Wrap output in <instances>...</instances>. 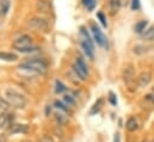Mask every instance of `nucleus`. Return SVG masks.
I'll return each instance as SVG.
<instances>
[{"mask_svg": "<svg viewBox=\"0 0 154 142\" xmlns=\"http://www.w3.org/2000/svg\"><path fill=\"white\" fill-rule=\"evenodd\" d=\"M54 105L57 107V109H60V110H62V111H66V112H68V109L67 106L65 105V104H62L61 102H59V100H55V103H54Z\"/></svg>", "mask_w": 154, "mask_h": 142, "instance_id": "26", "label": "nucleus"}, {"mask_svg": "<svg viewBox=\"0 0 154 142\" xmlns=\"http://www.w3.org/2000/svg\"><path fill=\"white\" fill-rule=\"evenodd\" d=\"M18 57L16 54L13 53H5V51H0V60H5V61H16Z\"/></svg>", "mask_w": 154, "mask_h": 142, "instance_id": "13", "label": "nucleus"}, {"mask_svg": "<svg viewBox=\"0 0 154 142\" xmlns=\"http://www.w3.org/2000/svg\"><path fill=\"white\" fill-rule=\"evenodd\" d=\"M10 104H8V102L6 100V98H2V97H0V109L2 110V111H7L8 109H10Z\"/></svg>", "mask_w": 154, "mask_h": 142, "instance_id": "22", "label": "nucleus"}, {"mask_svg": "<svg viewBox=\"0 0 154 142\" xmlns=\"http://www.w3.org/2000/svg\"><path fill=\"white\" fill-rule=\"evenodd\" d=\"M66 91V86L61 82V81H59V80H56L55 81V92L56 93H62V92H65Z\"/></svg>", "mask_w": 154, "mask_h": 142, "instance_id": "19", "label": "nucleus"}, {"mask_svg": "<svg viewBox=\"0 0 154 142\" xmlns=\"http://www.w3.org/2000/svg\"><path fill=\"white\" fill-rule=\"evenodd\" d=\"M19 68H25L26 71L35 72V73H38V74H45L47 69H48V66L41 59H30L26 62L22 63L19 66Z\"/></svg>", "mask_w": 154, "mask_h": 142, "instance_id": "2", "label": "nucleus"}, {"mask_svg": "<svg viewBox=\"0 0 154 142\" xmlns=\"http://www.w3.org/2000/svg\"><path fill=\"white\" fill-rule=\"evenodd\" d=\"M142 38L143 39H147V41L154 39V25H152L148 30H146V31L142 32Z\"/></svg>", "mask_w": 154, "mask_h": 142, "instance_id": "15", "label": "nucleus"}, {"mask_svg": "<svg viewBox=\"0 0 154 142\" xmlns=\"http://www.w3.org/2000/svg\"><path fill=\"white\" fill-rule=\"evenodd\" d=\"M8 131L11 134H18V133L25 134L28 131V125H25V124H13V125H11Z\"/></svg>", "mask_w": 154, "mask_h": 142, "instance_id": "9", "label": "nucleus"}, {"mask_svg": "<svg viewBox=\"0 0 154 142\" xmlns=\"http://www.w3.org/2000/svg\"><path fill=\"white\" fill-rule=\"evenodd\" d=\"M151 81H152V74L149 72H142L137 78V82L140 87H146Z\"/></svg>", "mask_w": 154, "mask_h": 142, "instance_id": "7", "label": "nucleus"}, {"mask_svg": "<svg viewBox=\"0 0 154 142\" xmlns=\"http://www.w3.org/2000/svg\"><path fill=\"white\" fill-rule=\"evenodd\" d=\"M81 47H82V49L85 50V54H86L90 59H93V49H94V48L91 47L90 44H87V43L84 42V41L81 42Z\"/></svg>", "mask_w": 154, "mask_h": 142, "instance_id": "14", "label": "nucleus"}, {"mask_svg": "<svg viewBox=\"0 0 154 142\" xmlns=\"http://www.w3.org/2000/svg\"><path fill=\"white\" fill-rule=\"evenodd\" d=\"M114 142H121V139H119V134L117 133L115 134V137H114Z\"/></svg>", "mask_w": 154, "mask_h": 142, "instance_id": "29", "label": "nucleus"}, {"mask_svg": "<svg viewBox=\"0 0 154 142\" xmlns=\"http://www.w3.org/2000/svg\"><path fill=\"white\" fill-rule=\"evenodd\" d=\"M152 94L154 96V86H153V88H152Z\"/></svg>", "mask_w": 154, "mask_h": 142, "instance_id": "32", "label": "nucleus"}, {"mask_svg": "<svg viewBox=\"0 0 154 142\" xmlns=\"http://www.w3.org/2000/svg\"><path fill=\"white\" fill-rule=\"evenodd\" d=\"M63 100H65L68 105H75V99H74L73 97H71V96H65V97H63Z\"/></svg>", "mask_w": 154, "mask_h": 142, "instance_id": "24", "label": "nucleus"}, {"mask_svg": "<svg viewBox=\"0 0 154 142\" xmlns=\"http://www.w3.org/2000/svg\"><path fill=\"white\" fill-rule=\"evenodd\" d=\"M97 17H98V19L100 20V23L103 24V26L106 28V26H108V23H106V18L104 17V13H103V12H98V13H97Z\"/></svg>", "mask_w": 154, "mask_h": 142, "instance_id": "23", "label": "nucleus"}, {"mask_svg": "<svg viewBox=\"0 0 154 142\" xmlns=\"http://www.w3.org/2000/svg\"><path fill=\"white\" fill-rule=\"evenodd\" d=\"M147 26V20H140L136 25H135V32L137 34H142L145 31V28Z\"/></svg>", "mask_w": 154, "mask_h": 142, "instance_id": "16", "label": "nucleus"}, {"mask_svg": "<svg viewBox=\"0 0 154 142\" xmlns=\"http://www.w3.org/2000/svg\"><path fill=\"white\" fill-rule=\"evenodd\" d=\"M123 80L125 84H130L134 80V68L131 65H128L123 69Z\"/></svg>", "mask_w": 154, "mask_h": 142, "instance_id": "8", "label": "nucleus"}, {"mask_svg": "<svg viewBox=\"0 0 154 142\" xmlns=\"http://www.w3.org/2000/svg\"><path fill=\"white\" fill-rule=\"evenodd\" d=\"M140 8V0H131V10Z\"/></svg>", "mask_w": 154, "mask_h": 142, "instance_id": "27", "label": "nucleus"}, {"mask_svg": "<svg viewBox=\"0 0 154 142\" xmlns=\"http://www.w3.org/2000/svg\"><path fill=\"white\" fill-rule=\"evenodd\" d=\"M153 142H154V140H153Z\"/></svg>", "mask_w": 154, "mask_h": 142, "instance_id": "33", "label": "nucleus"}, {"mask_svg": "<svg viewBox=\"0 0 154 142\" xmlns=\"http://www.w3.org/2000/svg\"><path fill=\"white\" fill-rule=\"evenodd\" d=\"M56 121L60 123V124H66V119L63 118V116H61V115H56Z\"/></svg>", "mask_w": 154, "mask_h": 142, "instance_id": "28", "label": "nucleus"}, {"mask_svg": "<svg viewBox=\"0 0 154 142\" xmlns=\"http://www.w3.org/2000/svg\"><path fill=\"white\" fill-rule=\"evenodd\" d=\"M122 0H109V11L111 14H115L119 11Z\"/></svg>", "mask_w": 154, "mask_h": 142, "instance_id": "10", "label": "nucleus"}, {"mask_svg": "<svg viewBox=\"0 0 154 142\" xmlns=\"http://www.w3.org/2000/svg\"><path fill=\"white\" fill-rule=\"evenodd\" d=\"M137 127H139L137 121H136V118H134V117H130V118L127 121V123H125V128H127L128 131H135V130H137Z\"/></svg>", "mask_w": 154, "mask_h": 142, "instance_id": "12", "label": "nucleus"}, {"mask_svg": "<svg viewBox=\"0 0 154 142\" xmlns=\"http://www.w3.org/2000/svg\"><path fill=\"white\" fill-rule=\"evenodd\" d=\"M73 71L75 72V74H77L81 80H86L87 76H88L87 66L85 65V62L82 61L81 57H77V60H75V62L73 65Z\"/></svg>", "mask_w": 154, "mask_h": 142, "instance_id": "5", "label": "nucleus"}, {"mask_svg": "<svg viewBox=\"0 0 154 142\" xmlns=\"http://www.w3.org/2000/svg\"><path fill=\"white\" fill-rule=\"evenodd\" d=\"M36 8L42 13H47V12H49V2L47 0H37Z\"/></svg>", "mask_w": 154, "mask_h": 142, "instance_id": "11", "label": "nucleus"}, {"mask_svg": "<svg viewBox=\"0 0 154 142\" xmlns=\"http://www.w3.org/2000/svg\"><path fill=\"white\" fill-rule=\"evenodd\" d=\"M50 112H51L50 106H47V109H45V116H49V115H50Z\"/></svg>", "mask_w": 154, "mask_h": 142, "instance_id": "30", "label": "nucleus"}, {"mask_svg": "<svg viewBox=\"0 0 154 142\" xmlns=\"http://www.w3.org/2000/svg\"><path fill=\"white\" fill-rule=\"evenodd\" d=\"M103 104H104V100L100 98V99H98V102L92 106V109H91V111H90V113L91 115H94V113H97V112H99V110L102 109V106H103Z\"/></svg>", "mask_w": 154, "mask_h": 142, "instance_id": "17", "label": "nucleus"}, {"mask_svg": "<svg viewBox=\"0 0 154 142\" xmlns=\"http://www.w3.org/2000/svg\"><path fill=\"white\" fill-rule=\"evenodd\" d=\"M5 98L8 102V104L13 107L23 109L26 105V98L23 94L16 92L14 90H6L5 91Z\"/></svg>", "mask_w": 154, "mask_h": 142, "instance_id": "1", "label": "nucleus"}, {"mask_svg": "<svg viewBox=\"0 0 154 142\" xmlns=\"http://www.w3.org/2000/svg\"><path fill=\"white\" fill-rule=\"evenodd\" d=\"M82 4L88 11H92L96 6V0H82Z\"/></svg>", "mask_w": 154, "mask_h": 142, "instance_id": "21", "label": "nucleus"}, {"mask_svg": "<svg viewBox=\"0 0 154 142\" xmlns=\"http://www.w3.org/2000/svg\"><path fill=\"white\" fill-rule=\"evenodd\" d=\"M8 122H10L8 116H7V115H5V113H0V129L5 128V127L7 125V123H8Z\"/></svg>", "mask_w": 154, "mask_h": 142, "instance_id": "20", "label": "nucleus"}, {"mask_svg": "<svg viewBox=\"0 0 154 142\" xmlns=\"http://www.w3.org/2000/svg\"><path fill=\"white\" fill-rule=\"evenodd\" d=\"M26 28L28 29H31V30H35V31H43V32H47L48 30V23L39 18V17H32L28 24H26Z\"/></svg>", "mask_w": 154, "mask_h": 142, "instance_id": "4", "label": "nucleus"}, {"mask_svg": "<svg viewBox=\"0 0 154 142\" xmlns=\"http://www.w3.org/2000/svg\"><path fill=\"white\" fill-rule=\"evenodd\" d=\"M145 142H146V141H145Z\"/></svg>", "mask_w": 154, "mask_h": 142, "instance_id": "34", "label": "nucleus"}, {"mask_svg": "<svg viewBox=\"0 0 154 142\" xmlns=\"http://www.w3.org/2000/svg\"><path fill=\"white\" fill-rule=\"evenodd\" d=\"M109 102L111 103V105H116L117 104V97L114 92H109Z\"/></svg>", "mask_w": 154, "mask_h": 142, "instance_id": "25", "label": "nucleus"}, {"mask_svg": "<svg viewBox=\"0 0 154 142\" xmlns=\"http://www.w3.org/2000/svg\"><path fill=\"white\" fill-rule=\"evenodd\" d=\"M0 142H6V137H5V135H0Z\"/></svg>", "mask_w": 154, "mask_h": 142, "instance_id": "31", "label": "nucleus"}, {"mask_svg": "<svg viewBox=\"0 0 154 142\" xmlns=\"http://www.w3.org/2000/svg\"><path fill=\"white\" fill-rule=\"evenodd\" d=\"M10 0H0V6H1V12L2 14H6L8 12V8H10Z\"/></svg>", "mask_w": 154, "mask_h": 142, "instance_id": "18", "label": "nucleus"}, {"mask_svg": "<svg viewBox=\"0 0 154 142\" xmlns=\"http://www.w3.org/2000/svg\"><path fill=\"white\" fill-rule=\"evenodd\" d=\"M91 30H92V34L94 36L96 42H97L99 45H102V47H104V48H108V38H106V36L100 31V29L98 28V25L94 24V23H92V24H91Z\"/></svg>", "mask_w": 154, "mask_h": 142, "instance_id": "6", "label": "nucleus"}, {"mask_svg": "<svg viewBox=\"0 0 154 142\" xmlns=\"http://www.w3.org/2000/svg\"><path fill=\"white\" fill-rule=\"evenodd\" d=\"M13 48L22 53H31V51L38 50L36 47H32V39L28 35H23L18 39H16L13 42Z\"/></svg>", "mask_w": 154, "mask_h": 142, "instance_id": "3", "label": "nucleus"}]
</instances>
